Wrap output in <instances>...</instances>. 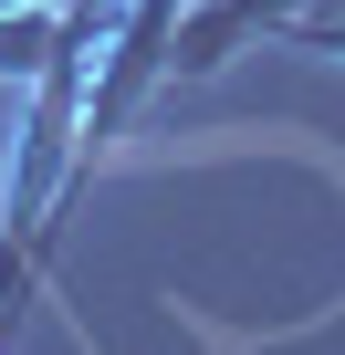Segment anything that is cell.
Returning <instances> with one entry per match:
<instances>
[{"label": "cell", "instance_id": "6da1fadb", "mask_svg": "<svg viewBox=\"0 0 345 355\" xmlns=\"http://www.w3.org/2000/svg\"><path fill=\"white\" fill-rule=\"evenodd\" d=\"M0 11H74V0H0Z\"/></svg>", "mask_w": 345, "mask_h": 355}]
</instances>
